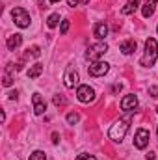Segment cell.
<instances>
[{
    "label": "cell",
    "mask_w": 158,
    "mask_h": 160,
    "mask_svg": "<svg viewBox=\"0 0 158 160\" xmlns=\"http://www.w3.org/2000/svg\"><path fill=\"white\" fill-rule=\"evenodd\" d=\"M48 2H50V4H56V2H60V0H48Z\"/></svg>",
    "instance_id": "f546056e"
},
{
    "label": "cell",
    "mask_w": 158,
    "mask_h": 160,
    "mask_svg": "<svg viewBox=\"0 0 158 160\" xmlns=\"http://www.w3.org/2000/svg\"><path fill=\"white\" fill-rule=\"evenodd\" d=\"M80 2H82V4H87V2H89V0H80Z\"/></svg>",
    "instance_id": "4dcf8cb0"
},
{
    "label": "cell",
    "mask_w": 158,
    "mask_h": 160,
    "mask_svg": "<svg viewBox=\"0 0 158 160\" xmlns=\"http://www.w3.org/2000/svg\"><path fill=\"white\" fill-rule=\"evenodd\" d=\"M114 91H121V84H116L114 86Z\"/></svg>",
    "instance_id": "83f0119b"
},
{
    "label": "cell",
    "mask_w": 158,
    "mask_h": 160,
    "mask_svg": "<svg viewBox=\"0 0 158 160\" xmlns=\"http://www.w3.org/2000/svg\"><path fill=\"white\" fill-rule=\"evenodd\" d=\"M156 136H158V128H156Z\"/></svg>",
    "instance_id": "1f68e13d"
},
{
    "label": "cell",
    "mask_w": 158,
    "mask_h": 160,
    "mask_svg": "<svg viewBox=\"0 0 158 160\" xmlns=\"http://www.w3.org/2000/svg\"><path fill=\"white\" fill-rule=\"evenodd\" d=\"M130 119H132V116H130V112H128L125 118H121L119 121H116V123L110 127V130H108V136H110V140H114V142H121V140L125 138L126 130H128Z\"/></svg>",
    "instance_id": "6da1fadb"
},
{
    "label": "cell",
    "mask_w": 158,
    "mask_h": 160,
    "mask_svg": "<svg viewBox=\"0 0 158 160\" xmlns=\"http://www.w3.org/2000/svg\"><path fill=\"white\" fill-rule=\"evenodd\" d=\"M58 138H60V136H58V132H52V142H54V143H58V142H60Z\"/></svg>",
    "instance_id": "484cf974"
},
{
    "label": "cell",
    "mask_w": 158,
    "mask_h": 160,
    "mask_svg": "<svg viewBox=\"0 0 158 160\" xmlns=\"http://www.w3.org/2000/svg\"><path fill=\"white\" fill-rule=\"evenodd\" d=\"M58 22H60V15H58V13H52V15L47 19L48 28H56V26H58Z\"/></svg>",
    "instance_id": "e0dca14e"
},
{
    "label": "cell",
    "mask_w": 158,
    "mask_h": 160,
    "mask_svg": "<svg viewBox=\"0 0 158 160\" xmlns=\"http://www.w3.org/2000/svg\"><path fill=\"white\" fill-rule=\"evenodd\" d=\"M32 102H34V114H36V116L45 114V110H47V102H45V99L41 97L39 93H34V95H32Z\"/></svg>",
    "instance_id": "30bf717a"
},
{
    "label": "cell",
    "mask_w": 158,
    "mask_h": 160,
    "mask_svg": "<svg viewBox=\"0 0 158 160\" xmlns=\"http://www.w3.org/2000/svg\"><path fill=\"white\" fill-rule=\"evenodd\" d=\"M77 160H97L95 157H91V155H78Z\"/></svg>",
    "instance_id": "cb8c5ba5"
},
{
    "label": "cell",
    "mask_w": 158,
    "mask_h": 160,
    "mask_svg": "<svg viewBox=\"0 0 158 160\" xmlns=\"http://www.w3.org/2000/svg\"><path fill=\"white\" fill-rule=\"evenodd\" d=\"M67 30H69V21H62V28H60V32H62V34H67Z\"/></svg>",
    "instance_id": "7402d4cb"
},
{
    "label": "cell",
    "mask_w": 158,
    "mask_h": 160,
    "mask_svg": "<svg viewBox=\"0 0 158 160\" xmlns=\"http://www.w3.org/2000/svg\"><path fill=\"white\" fill-rule=\"evenodd\" d=\"M9 99H17V91H11L9 93Z\"/></svg>",
    "instance_id": "4316f807"
},
{
    "label": "cell",
    "mask_w": 158,
    "mask_h": 160,
    "mask_svg": "<svg viewBox=\"0 0 158 160\" xmlns=\"http://www.w3.org/2000/svg\"><path fill=\"white\" fill-rule=\"evenodd\" d=\"M149 93H151L153 99H156L158 97V86H151V88H149Z\"/></svg>",
    "instance_id": "603a6c76"
},
{
    "label": "cell",
    "mask_w": 158,
    "mask_h": 160,
    "mask_svg": "<svg viewBox=\"0 0 158 160\" xmlns=\"http://www.w3.org/2000/svg\"><path fill=\"white\" fill-rule=\"evenodd\" d=\"M136 106H138V97H136L134 93L125 95V97L121 99V110H125V112H132V110H136Z\"/></svg>",
    "instance_id": "ba28073f"
},
{
    "label": "cell",
    "mask_w": 158,
    "mask_h": 160,
    "mask_svg": "<svg viewBox=\"0 0 158 160\" xmlns=\"http://www.w3.org/2000/svg\"><path fill=\"white\" fill-rule=\"evenodd\" d=\"M134 145L138 149H145L149 145V130L147 128H138L134 136Z\"/></svg>",
    "instance_id": "52a82bcc"
},
{
    "label": "cell",
    "mask_w": 158,
    "mask_h": 160,
    "mask_svg": "<svg viewBox=\"0 0 158 160\" xmlns=\"http://www.w3.org/2000/svg\"><path fill=\"white\" fill-rule=\"evenodd\" d=\"M80 0H67V6H71V8H75V6H78Z\"/></svg>",
    "instance_id": "d4e9b609"
},
{
    "label": "cell",
    "mask_w": 158,
    "mask_h": 160,
    "mask_svg": "<svg viewBox=\"0 0 158 160\" xmlns=\"http://www.w3.org/2000/svg\"><path fill=\"white\" fill-rule=\"evenodd\" d=\"M158 56V43L156 39L149 38L145 41V52H143V58H141V65L143 67H153V63L156 62Z\"/></svg>",
    "instance_id": "7a4b0ae2"
},
{
    "label": "cell",
    "mask_w": 158,
    "mask_h": 160,
    "mask_svg": "<svg viewBox=\"0 0 158 160\" xmlns=\"http://www.w3.org/2000/svg\"><path fill=\"white\" fill-rule=\"evenodd\" d=\"M138 8H140V0H128V2L125 4V8L121 9V13H123V15H132Z\"/></svg>",
    "instance_id": "5bb4252c"
},
{
    "label": "cell",
    "mask_w": 158,
    "mask_h": 160,
    "mask_svg": "<svg viewBox=\"0 0 158 160\" xmlns=\"http://www.w3.org/2000/svg\"><path fill=\"white\" fill-rule=\"evenodd\" d=\"M78 73L73 69V67H69L67 71H65V75H63V84H65V88H75L77 84H78Z\"/></svg>",
    "instance_id": "9c48e42d"
},
{
    "label": "cell",
    "mask_w": 158,
    "mask_h": 160,
    "mask_svg": "<svg viewBox=\"0 0 158 160\" xmlns=\"http://www.w3.org/2000/svg\"><path fill=\"white\" fill-rule=\"evenodd\" d=\"M78 119H80L78 114H75V112L67 114V123H69V125H75V123H78Z\"/></svg>",
    "instance_id": "ffe728a7"
},
{
    "label": "cell",
    "mask_w": 158,
    "mask_h": 160,
    "mask_svg": "<svg viewBox=\"0 0 158 160\" xmlns=\"http://www.w3.org/2000/svg\"><path fill=\"white\" fill-rule=\"evenodd\" d=\"M41 73H43V65L41 63H36V65H32L28 69V78H37Z\"/></svg>",
    "instance_id": "2e32d148"
},
{
    "label": "cell",
    "mask_w": 158,
    "mask_h": 160,
    "mask_svg": "<svg viewBox=\"0 0 158 160\" xmlns=\"http://www.w3.org/2000/svg\"><path fill=\"white\" fill-rule=\"evenodd\" d=\"M156 32H158V26H156Z\"/></svg>",
    "instance_id": "d6a6232c"
},
{
    "label": "cell",
    "mask_w": 158,
    "mask_h": 160,
    "mask_svg": "<svg viewBox=\"0 0 158 160\" xmlns=\"http://www.w3.org/2000/svg\"><path fill=\"white\" fill-rule=\"evenodd\" d=\"M106 50H108V45H106V43H95V45H91V47L87 48L86 56H87L89 60L97 62L101 56H104V54H106Z\"/></svg>",
    "instance_id": "277c9868"
},
{
    "label": "cell",
    "mask_w": 158,
    "mask_h": 160,
    "mask_svg": "<svg viewBox=\"0 0 158 160\" xmlns=\"http://www.w3.org/2000/svg\"><path fill=\"white\" fill-rule=\"evenodd\" d=\"M156 112H158V108H156Z\"/></svg>",
    "instance_id": "836d02e7"
},
{
    "label": "cell",
    "mask_w": 158,
    "mask_h": 160,
    "mask_svg": "<svg viewBox=\"0 0 158 160\" xmlns=\"http://www.w3.org/2000/svg\"><path fill=\"white\" fill-rule=\"evenodd\" d=\"M21 43H22V36H21V34L9 36L7 41H6V45H7V48H9V50H17V48L21 47Z\"/></svg>",
    "instance_id": "7c38bea8"
},
{
    "label": "cell",
    "mask_w": 158,
    "mask_h": 160,
    "mask_svg": "<svg viewBox=\"0 0 158 160\" xmlns=\"http://www.w3.org/2000/svg\"><path fill=\"white\" fill-rule=\"evenodd\" d=\"M6 71H7V73L4 75V86H11V82H13V80H11V75H9V73L13 71V65H11V63H7Z\"/></svg>",
    "instance_id": "ac0fdd59"
},
{
    "label": "cell",
    "mask_w": 158,
    "mask_h": 160,
    "mask_svg": "<svg viewBox=\"0 0 158 160\" xmlns=\"http://www.w3.org/2000/svg\"><path fill=\"white\" fill-rule=\"evenodd\" d=\"M93 32H95V38H97V39H104V38L108 36V26H106L104 22H97L95 28H93Z\"/></svg>",
    "instance_id": "4fadbf2b"
},
{
    "label": "cell",
    "mask_w": 158,
    "mask_h": 160,
    "mask_svg": "<svg viewBox=\"0 0 158 160\" xmlns=\"http://www.w3.org/2000/svg\"><path fill=\"white\" fill-rule=\"evenodd\" d=\"M77 97H78L80 102H93L95 101V91H93V88H89V86H78V91H77Z\"/></svg>",
    "instance_id": "5b68a950"
},
{
    "label": "cell",
    "mask_w": 158,
    "mask_h": 160,
    "mask_svg": "<svg viewBox=\"0 0 158 160\" xmlns=\"http://www.w3.org/2000/svg\"><path fill=\"white\" fill-rule=\"evenodd\" d=\"M156 2L158 0H147V2L143 4V8H141V15H143L145 19H149V17L155 13V9H156Z\"/></svg>",
    "instance_id": "8fae6325"
},
{
    "label": "cell",
    "mask_w": 158,
    "mask_h": 160,
    "mask_svg": "<svg viewBox=\"0 0 158 160\" xmlns=\"http://www.w3.org/2000/svg\"><path fill=\"white\" fill-rule=\"evenodd\" d=\"M119 48H121V52H123V54H132V52L136 50V41H134V39H126V41H123Z\"/></svg>",
    "instance_id": "9a60e30c"
},
{
    "label": "cell",
    "mask_w": 158,
    "mask_h": 160,
    "mask_svg": "<svg viewBox=\"0 0 158 160\" xmlns=\"http://www.w3.org/2000/svg\"><path fill=\"white\" fill-rule=\"evenodd\" d=\"M30 160H47V157H45L43 151H34V153L30 155Z\"/></svg>",
    "instance_id": "d6986e66"
},
{
    "label": "cell",
    "mask_w": 158,
    "mask_h": 160,
    "mask_svg": "<svg viewBox=\"0 0 158 160\" xmlns=\"http://www.w3.org/2000/svg\"><path fill=\"white\" fill-rule=\"evenodd\" d=\"M147 160H155V153H149L147 155Z\"/></svg>",
    "instance_id": "f1b7e54d"
},
{
    "label": "cell",
    "mask_w": 158,
    "mask_h": 160,
    "mask_svg": "<svg viewBox=\"0 0 158 160\" xmlns=\"http://www.w3.org/2000/svg\"><path fill=\"white\" fill-rule=\"evenodd\" d=\"M108 69H110V65L106 63V62H101V60H97V62H93L91 65H89V75L91 77H102V75H106L108 73Z\"/></svg>",
    "instance_id": "8992f818"
},
{
    "label": "cell",
    "mask_w": 158,
    "mask_h": 160,
    "mask_svg": "<svg viewBox=\"0 0 158 160\" xmlns=\"http://www.w3.org/2000/svg\"><path fill=\"white\" fill-rule=\"evenodd\" d=\"M67 101H65V97H62V95H54V104L56 106H62V104H65Z\"/></svg>",
    "instance_id": "44dd1931"
},
{
    "label": "cell",
    "mask_w": 158,
    "mask_h": 160,
    "mask_svg": "<svg viewBox=\"0 0 158 160\" xmlns=\"http://www.w3.org/2000/svg\"><path fill=\"white\" fill-rule=\"evenodd\" d=\"M11 15H13V21H15V24H17L19 28H28V26H30V15L26 13V9L15 8V9L11 11Z\"/></svg>",
    "instance_id": "3957f363"
}]
</instances>
